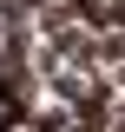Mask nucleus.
Here are the masks:
<instances>
[{
    "mask_svg": "<svg viewBox=\"0 0 125 132\" xmlns=\"http://www.w3.org/2000/svg\"><path fill=\"white\" fill-rule=\"evenodd\" d=\"M66 119H73V106H26V132H66Z\"/></svg>",
    "mask_w": 125,
    "mask_h": 132,
    "instance_id": "f257e3e1",
    "label": "nucleus"
},
{
    "mask_svg": "<svg viewBox=\"0 0 125 132\" xmlns=\"http://www.w3.org/2000/svg\"><path fill=\"white\" fill-rule=\"evenodd\" d=\"M7 99H26V93H20V86L7 79V73H0V106H7Z\"/></svg>",
    "mask_w": 125,
    "mask_h": 132,
    "instance_id": "f03ea898",
    "label": "nucleus"
},
{
    "mask_svg": "<svg viewBox=\"0 0 125 132\" xmlns=\"http://www.w3.org/2000/svg\"><path fill=\"white\" fill-rule=\"evenodd\" d=\"M105 79H112V93H125V60H119V66H105Z\"/></svg>",
    "mask_w": 125,
    "mask_h": 132,
    "instance_id": "7ed1b4c3",
    "label": "nucleus"
}]
</instances>
